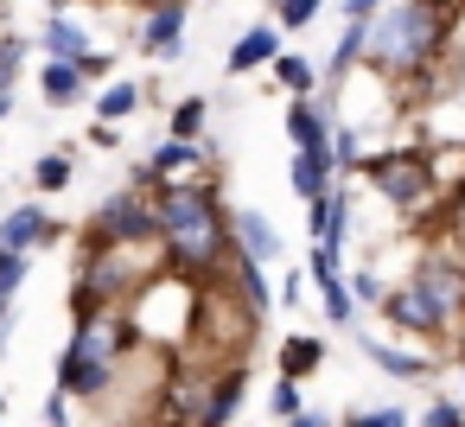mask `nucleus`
Returning <instances> with one entry per match:
<instances>
[{
	"instance_id": "1",
	"label": "nucleus",
	"mask_w": 465,
	"mask_h": 427,
	"mask_svg": "<svg viewBox=\"0 0 465 427\" xmlns=\"http://www.w3.org/2000/svg\"><path fill=\"white\" fill-rule=\"evenodd\" d=\"M153 223H160V268L179 281H211L230 255V204L217 179H179L153 192Z\"/></svg>"
},
{
	"instance_id": "2",
	"label": "nucleus",
	"mask_w": 465,
	"mask_h": 427,
	"mask_svg": "<svg viewBox=\"0 0 465 427\" xmlns=\"http://www.w3.org/2000/svg\"><path fill=\"white\" fill-rule=\"evenodd\" d=\"M452 26H459V14H440V7H427V0H382V7L370 14V45H363V58H370L389 84H420V77L446 58Z\"/></svg>"
},
{
	"instance_id": "3",
	"label": "nucleus",
	"mask_w": 465,
	"mask_h": 427,
	"mask_svg": "<svg viewBox=\"0 0 465 427\" xmlns=\"http://www.w3.org/2000/svg\"><path fill=\"white\" fill-rule=\"evenodd\" d=\"M128 351H134L128 306H96V313H84L77 332H71V344H64V357H58V389H64L71 402H103L109 382H115V370L128 363Z\"/></svg>"
},
{
	"instance_id": "4",
	"label": "nucleus",
	"mask_w": 465,
	"mask_h": 427,
	"mask_svg": "<svg viewBox=\"0 0 465 427\" xmlns=\"http://www.w3.org/2000/svg\"><path fill=\"white\" fill-rule=\"evenodd\" d=\"M160 274V243H77V274H71V319L96 306H128L147 281Z\"/></svg>"
},
{
	"instance_id": "5",
	"label": "nucleus",
	"mask_w": 465,
	"mask_h": 427,
	"mask_svg": "<svg viewBox=\"0 0 465 427\" xmlns=\"http://www.w3.org/2000/svg\"><path fill=\"white\" fill-rule=\"evenodd\" d=\"M370 179V192L395 211V217H427V204H440V160L420 147H389V154H363L357 166Z\"/></svg>"
},
{
	"instance_id": "6",
	"label": "nucleus",
	"mask_w": 465,
	"mask_h": 427,
	"mask_svg": "<svg viewBox=\"0 0 465 427\" xmlns=\"http://www.w3.org/2000/svg\"><path fill=\"white\" fill-rule=\"evenodd\" d=\"M90 243H160V223H153V192L128 185V192H109L90 223H84Z\"/></svg>"
},
{
	"instance_id": "7",
	"label": "nucleus",
	"mask_w": 465,
	"mask_h": 427,
	"mask_svg": "<svg viewBox=\"0 0 465 427\" xmlns=\"http://www.w3.org/2000/svg\"><path fill=\"white\" fill-rule=\"evenodd\" d=\"M376 313H382V325H395V332H408V338H420V344H440L446 332H459V325H452V319H446V313H440V306H433L414 281L389 287Z\"/></svg>"
},
{
	"instance_id": "8",
	"label": "nucleus",
	"mask_w": 465,
	"mask_h": 427,
	"mask_svg": "<svg viewBox=\"0 0 465 427\" xmlns=\"http://www.w3.org/2000/svg\"><path fill=\"white\" fill-rule=\"evenodd\" d=\"M185 20H192V0H147V14H141V52L160 58V65H179L185 58Z\"/></svg>"
},
{
	"instance_id": "9",
	"label": "nucleus",
	"mask_w": 465,
	"mask_h": 427,
	"mask_svg": "<svg viewBox=\"0 0 465 427\" xmlns=\"http://www.w3.org/2000/svg\"><path fill=\"white\" fill-rule=\"evenodd\" d=\"M408 281H414L452 325H465V262H459V255H420Z\"/></svg>"
},
{
	"instance_id": "10",
	"label": "nucleus",
	"mask_w": 465,
	"mask_h": 427,
	"mask_svg": "<svg viewBox=\"0 0 465 427\" xmlns=\"http://www.w3.org/2000/svg\"><path fill=\"white\" fill-rule=\"evenodd\" d=\"M230 249H236L242 262H262V268H274V262L287 255L281 230H274L255 204H236V211H230Z\"/></svg>"
},
{
	"instance_id": "11",
	"label": "nucleus",
	"mask_w": 465,
	"mask_h": 427,
	"mask_svg": "<svg viewBox=\"0 0 465 427\" xmlns=\"http://www.w3.org/2000/svg\"><path fill=\"white\" fill-rule=\"evenodd\" d=\"M64 230L45 217V204H14V211H0V249H20V255H33V249H45V243H58Z\"/></svg>"
},
{
	"instance_id": "12",
	"label": "nucleus",
	"mask_w": 465,
	"mask_h": 427,
	"mask_svg": "<svg viewBox=\"0 0 465 427\" xmlns=\"http://www.w3.org/2000/svg\"><path fill=\"white\" fill-rule=\"evenodd\" d=\"M281 52H287V45H281V26H274V20H255V26H249V33L230 45L223 71H230V77H249V71H268Z\"/></svg>"
},
{
	"instance_id": "13",
	"label": "nucleus",
	"mask_w": 465,
	"mask_h": 427,
	"mask_svg": "<svg viewBox=\"0 0 465 427\" xmlns=\"http://www.w3.org/2000/svg\"><path fill=\"white\" fill-rule=\"evenodd\" d=\"M287 185H293V198H300V204H312V198H325V192L338 185V160H331V147H293V166H287Z\"/></svg>"
},
{
	"instance_id": "14",
	"label": "nucleus",
	"mask_w": 465,
	"mask_h": 427,
	"mask_svg": "<svg viewBox=\"0 0 465 427\" xmlns=\"http://www.w3.org/2000/svg\"><path fill=\"white\" fill-rule=\"evenodd\" d=\"M363 357H370V370H382L389 382H427L440 363L433 357H420V351H401V344H382V338H370L363 332Z\"/></svg>"
},
{
	"instance_id": "15",
	"label": "nucleus",
	"mask_w": 465,
	"mask_h": 427,
	"mask_svg": "<svg viewBox=\"0 0 465 427\" xmlns=\"http://www.w3.org/2000/svg\"><path fill=\"white\" fill-rule=\"evenodd\" d=\"M242 395H249V363H223L217 382H211V402H204L198 427H230L242 414Z\"/></svg>"
},
{
	"instance_id": "16",
	"label": "nucleus",
	"mask_w": 465,
	"mask_h": 427,
	"mask_svg": "<svg viewBox=\"0 0 465 427\" xmlns=\"http://www.w3.org/2000/svg\"><path fill=\"white\" fill-rule=\"evenodd\" d=\"M325 338L319 332H287L281 338V351H274V376H293V382H306L312 370H325Z\"/></svg>"
},
{
	"instance_id": "17",
	"label": "nucleus",
	"mask_w": 465,
	"mask_h": 427,
	"mask_svg": "<svg viewBox=\"0 0 465 427\" xmlns=\"http://www.w3.org/2000/svg\"><path fill=\"white\" fill-rule=\"evenodd\" d=\"M39 96H45L52 109H77V103H90V84H84V71H77V65L45 58V65H39Z\"/></svg>"
},
{
	"instance_id": "18",
	"label": "nucleus",
	"mask_w": 465,
	"mask_h": 427,
	"mask_svg": "<svg viewBox=\"0 0 465 427\" xmlns=\"http://www.w3.org/2000/svg\"><path fill=\"white\" fill-rule=\"evenodd\" d=\"M141 103H147V90L134 84V77H109V84H96V122H128V115H141Z\"/></svg>"
},
{
	"instance_id": "19",
	"label": "nucleus",
	"mask_w": 465,
	"mask_h": 427,
	"mask_svg": "<svg viewBox=\"0 0 465 427\" xmlns=\"http://www.w3.org/2000/svg\"><path fill=\"white\" fill-rule=\"evenodd\" d=\"M39 52H45V58H64V65H77V58L90 52V33H84L77 20H64V14H52V20L39 26Z\"/></svg>"
},
{
	"instance_id": "20",
	"label": "nucleus",
	"mask_w": 465,
	"mask_h": 427,
	"mask_svg": "<svg viewBox=\"0 0 465 427\" xmlns=\"http://www.w3.org/2000/svg\"><path fill=\"white\" fill-rule=\"evenodd\" d=\"M268 71H274V84H281L287 96H312V90H319V77H325V71H319L306 52H281Z\"/></svg>"
},
{
	"instance_id": "21",
	"label": "nucleus",
	"mask_w": 465,
	"mask_h": 427,
	"mask_svg": "<svg viewBox=\"0 0 465 427\" xmlns=\"http://www.w3.org/2000/svg\"><path fill=\"white\" fill-rule=\"evenodd\" d=\"M363 45H370V20H344V39H338V52L325 58V84H338L344 71H357V65H363Z\"/></svg>"
},
{
	"instance_id": "22",
	"label": "nucleus",
	"mask_w": 465,
	"mask_h": 427,
	"mask_svg": "<svg viewBox=\"0 0 465 427\" xmlns=\"http://www.w3.org/2000/svg\"><path fill=\"white\" fill-rule=\"evenodd\" d=\"M204 128H211V103L204 96H179L173 115H166V134L173 141H204Z\"/></svg>"
},
{
	"instance_id": "23",
	"label": "nucleus",
	"mask_w": 465,
	"mask_h": 427,
	"mask_svg": "<svg viewBox=\"0 0 465 427\" xmlns=\"http://www.w3.org/2000/svg\"><path fill=\"white\" fill-rule=\"evenodd\" d=\"M71 179H77V166H71V154H64V147H45V154L33 160V192H39V198L64 192Z\"/></svg>"
},
{
	"instance_id": "24",
	"label": "nucleus",
	"mask_w": 465,
	"mask_h": 427,
	"mask_svg": "<svg viewBox=\"0 0 465 427\" xmlns=\"http://www.w3.org/2000/svg\"><path fill=\"white\" fill-rule=\"evenodd\" d=\"M319 306H325V325H338V332L357 325V300H351L344 274H338V281H319Z\"/></svg>"
},
{
	"instance_id": "25",
	"label": "nucleus",
	"mask_w": 465,
	"mask_h": 427,
	"mask_svg": "<svg viewBox=\"0 0 465 427\" xmlns=\"http://www.w3.org/2000/svg\"><path fill=\"white\" fill-rule=\"evenodd\" d=\"M268 14H274L281 33H306V26L325 14V0H268Z\"/></svg>"
},
{
	"instance_id": "26",
	"label": "nucleus",
	"mask_w": 465,
	"mask_h": 427,
	"mask_svg": "<svg viewBox=\"0 0 465 427\" xmlns=\"http://www.w3.org/2000/svg\"><path fill=\"white\" fill-rule=\"evenodd\" d=\"M26 39L20 33H0V90H20V71H26Z\"/></svg>"
},
{
	"instance_id": "27",
	"label": "nucleus",
	"mask_w": 465,
	"mask_h": 427,
	"mask_svg": "<svg viewBox=\"0 0 465 427\" xmlns=\"http://www.w3.org/2000/svg\"><path fill=\"white\" fill-rule=\"evenodd\" d=\"M338 274H344V243H312L306 281H338Z\"/></svg>"
},
{
	"instance_id": "28",
	"label": "nucleus",
	"mask_w": 465,
	"mask_h": 427,
	"mask_svg": "<svg viewBox=\"0 0 465 427\" xmlns=\"http://www.w3.org/2000/svg\"><path fill=\"white\" fill-rule=\"evenodd\" d=\"M300 408H306L300 382H293V376H274V382H268V414H274V421H293Z\"/></svg>"
},
{
	"instance_id": "29",
	"label": "nucleus",
	"mask_w": 465,
	"mask_h": 427,
	"mask_svg": "<svg viewBox=\"0 0 465 427\" xmlns=\"http://www.w3.org/2000/svg\"><path fill=\"white\" fill-rule=\"evenodd\" d=\"M420 427H465V402H452V395H433V402L420 408Z\"/></svg>"
},
{
	"instance_id": "30",
	"label": "nucleus",
	"mask_w": 465,
	"mask_h": 427,
	"mask_svg": "<svg viewBox=\"0 0 465 427\" xmlns=\"http://www.w3.org/2000/svg\"><path fill=\"white\" fill-rule=\"evenodd\" d=\"M77 71H84V84L96 90V84H109V77H115V52H96V45H90V52L77 58Z\"/></svg>"
},
{
	"instance_id": "31",
	"label": "nucleus",
	"mask_w": 465,
	"mask_h": 427,
	"mask_svg": "<svg viewBox=\"0 0 465 427\" xmlns=\"http://www.w3.org/2000/svg\"><path fill=\"white\" fill-rule=\"evenodd\" d=\"M344 287H351V300H357V313H363V306H382V293H389V287H382V281H376L370 268H363V274H344Z\"/></svg>"
},
{
	"instance_id": "32",
	"label": "nucleus",
	"mask_w": 465,
	"mask_h": 427,
	"mask_svg": "<svg viewBox=\"0 0 465 427\" xmlns=\"http://www.w3.org/2000/svg\"><path fill=\"white\" fill-rule=\"evenodd\" d=\"M338 427H408V408H370V414H344Z\"/></svg>"
},
{
	"instance_id": "33",
	"label": "nucleus",
	"mask_w": 465,
	"mask_h": 427,
	"mask_svg": "<svg viewBox=\"0 0 465 427\" xmlns=\"http://www.w3.org/2000/svg\"><path fill=\"white\" fill-rule=\"evenodd\" d=\"M33 274V255H20V249H7V255H0V287H7V293H20V281Z\"/></svg>"
},
{
	"instance_id": "34",
	"label": "nucleus",
	"mask_w": 465,
	"mask_h": 427,
	"mask_svg": "<svg viewBox=\"0 0 465 427\" xmlns=\"http://www.w3.org/2000/svg\"><path fill=\"white\" fill-rule=\"evenodd\" d=\"M331 192H338V185H331ZM331 192L306 204V236H312V243H325V230H331Z\"/></svg>"
},
{
	"instance_id": "35",
	"label": "nucleus",
	"mask_w": 465,
	"mask_h": 427,
	"mask_svg": "<svg viewBox=\"0 0 465 427\" xmlns=\"http://www.w3.org/2000/svg\"><path fill=\"white\" fill-rule=\"evenodd\" d=\"M39 421H45V427H71V395H64V389H52V395H45V408H39Z\"/></svg>"
},
{
	"instance_id": "36",
	"label": "nucleus",
	"mask_w": 465,
	"mask_h": 427,
	"mask_svg": "<svg viewBox=\"0 0 465 427\" xmlns=\"http://www.w3.org/2000/svg\"><path fill=\"white\" fill-rule=\"evenodd\" d=\"M300 300H306V274H287L281 293H274V313H281V306H300Z\"/></svg>"
},
{
	"instance_id": "37",
	"label": "nucleus",
	"mask_w": 465,
	"mask_h": 427,
	"mask_svg": "<svg viewBox=\"0 0 465 427\" xmlns=\"http://www.w3.org/2000/svg\"><path fill=\"white\" fill-rule=\"evenodd\" d=\"M90 147H103V154L115 147V154H122V128H115V122H96V128H90Z\"/></svg>"
},
{
	"instance_id": "38",
	"label": "nucleus",
	"mask_w": 465,
	"mask_h": 427,
	"mask_svg": "<svg viewBox=\"0 0 465 427\" xmlns=\"http://www.w3.org/2000/svg\"><path fill=\"white\" fill-rule=\"evenodd\" d=\"M287 427H331V414H325V408H300Z\"/></svg>"
},
{
	"instance_id": "39",
	"label": "nucleus",
	"mask_w": 465,
	"mask_h": 427,
	"mask_svg": "<svg viewBox=\"0 0 465 427\" xmlns=\"http://www.w3.org/2000/svg\"><path fill=\"white\" fill-rule=\"evenodd\" d=\"M7 319H14V293H7V287H0V325H7Z\"/></svg>"
},
{
	"instance_id": "40",
	"label": "nucleus",
	"mask_w": 465,
	"mask_h": 427,
	"mask_svg": "<svg viewBox=\"0 0 465 427\" xmlns=\"http://www.w3.org/2000/svg\"><path fill=\"white\" fill-rule=\"evenodd\" d=\"M427 7H440V14H465V0H427Z\"/></svg>"
},
{
	"instance_id": "41",
	"label": "nucleus",
	"mask_w": 465,
	"mask_h": 427,
	"mask_svg": "<svg viewBox=\"0 0 465 427\" xmlns=\"http://www.w3.org/2000/svg\"><path fill=\"white\" fill-rule=\"evenodd\" d=\"M7 338H14V319H7V325H0V351H7Z\"/></svg>"
},
{
	"instance_id": "42",
	"label": "nucleus",
	"mask_w": 465,
	"mask_h": 427,
	"mask_svg": "<svg viewBox=\"0 0 465 427\" xmlns=\"http://www.w3.org/2000/svg\"><path fill=\"white\" fill-rule=\"evenodd\" d=\"M52 7H58V14H64V7H84V0H52Z\"/></svg>"
},
{
	"instance_id": "43",
	"label": "nucleus",
	"mask_w": 465,
	"mask_h": 427,
	"mask_svg": "<svg viewBox=\"0 0 465 427\" xmlns=\"http://www.w3.org/2000/svg\"><path fill=\"white\" fill-rule=\"evenodd\" d=\"M459 382H465V344H459Z\"/></svg>"
},
{
	"instance_id": "44",
	"label": "nucleus",
	"mask_w": 465,
	"mask_h": 427,
	"mask_svg": "<svg viewBox=\"0 0 465 427\" xmlns=\"http://www.w3.org/2000/svg\"><path fill=\"white\" fill-rule=\"evenodd\" d=\"M0 421H7V395H0Z\"/></svg>"
},
{
	"instance_id": "45",
	"label": "nucleus",
	"mask_w": 465,
	"mask_h": 427,
	"mask_svg": "<svg viewBox=\"0 0 465 427\" xmlns=\"http://www.w3.org/2000/svg\"><path fill=\"white\" fill-rule=\"evenodd\" d=\"M0 427H7V421H0Z\"/></svg>"
}]
</instances>
